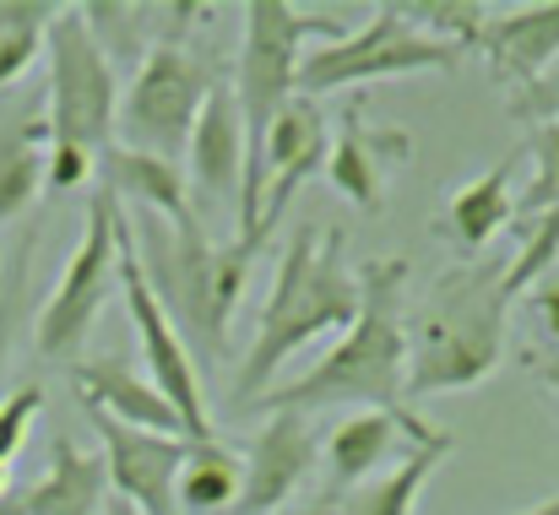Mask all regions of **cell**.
Wrapping results in <instances>:
<instances>
[{"mask_svg": "<svg viewBox=\"0 0 559 515\" xmlns=\"http://www.w3.org/2000/svg\"><path fill=\"white\" fill-rule=\"evenodd\" d=\"M87 418H93V434H98L109 494L126 500L136 515H180L175 511V483H180V467H186L195 440L131 429V423H115L109 412H87Z\"/></svg>", "mask_w": 559, "mask_h": 515, "instance_id": "11", "label": "cell"}, {"mask_svg": "<svg viewBox=\"0 0 559 515\" xmlns=\"http://www.w3.org/2000/svg\"><path fill=\"white\" fill-rule=\"evenodd\" d=\"M104 515H136V511H131L126 500H115V494H109V500H104Z\"/></svg>", "mask_w": 559, "mask_h": 515, "instance_id": "33", "label": "cell"}, {"mask_svg": "<svg viewBox=\"0 0 559 515\" xmlns=\"http://www.w3.org/2000/svg\"><path fill=\"white\" fill-rule=\"evenodd\" d=\"M516 223V190H511V158L489 164L478 179L456 184L445 201V239L462 261H478L506 228Z\"/></svg>", "mask_w": 559, "mask_h": 515, "instance_id": "21", "label": "cell"}, {"mask_svg": "<svg viewBox=\"0 0 559 515\" xmlns=\"http://www.w3.org/2000/svg\"><path fill=\"white\" fill-rule=\"evenodd\" d=\"M321 462V440H316V423L305 412H266L261 434L250 440V456H245V483H239V500L228 515H277L294 505V494L310 483Z\"/></svg>", "mask_w": 559, "mask_h": 515, "instance_id": "13", "label": "cell"}, {"mask_svg": "<svg viewBox=\"0 0 559 515\" xmlns=\"http://www.w3.org/2000/svg\"><path fill=\"white\" fill-rule=\"evenodd\" d=\"M527 153H533V179L516 195V223H533V217H544V212L559 206V125L533 131Z\"/></svg>", "mask_w": 559, "mask_h": 515, "instance_id": "27", "label": "cell"}, {"mask_svg": "<svg viewBox=\"0 0 559 515\" xmlns=\"http://www.w3.org/2000/svg\"><path fill=\"white\" fill-rule=\"evenodd\" d=\"M115 244H120V294H126V315L136 326V343L147 358V380L164 391V402L180 412L190 440H212V418H206V391H201V369L190 358L186 337L169 326L164 304L153 299L142 266H136V250H131V212L115 201Z\"/></svg>", "mask_w": 559, "mask_h": 515, "instance_id": "10", "label": "cell"}, {"mask_svg": "<svg viewBox=\"0 0 559 515\" xmlns=\"http://www.w3.org/2000/svg\"><path fill=\"white\" fill-rule=\"evenodd\" d=\"M212 87H217V76L201 60V49H190L186 27L158 33L131 71V87H126L120 115H115V142L131 153L186 164L190 131H195Z\"/></svg>", "mask_w": 559, "mask_h": 515, "instance_id": "7", "label": "cell"}, {"mask_svg": "<svg viewBox=\"0 0 559 515\" xmlns=\"http://www.w3.org/2000/svg\"><path fill=\"white\" fill-rule=\"evenodd\" d=\"M109 472L98 451H82L76 440H49V472L27 489H5L0 515H104Z\"/></svg>", "mask_w": 559, "mask_h": 515, "instance_id": "17", "label": "cell"}, {"mask_svg": "<svg viewBox=\"0 0 559 515\" xmlns=\"http://www.w3.org/2000/svg\"><path fill=\"white\" fill-rule=\"evenodd\" d=\"M402 16H407L418 33H429V38L462 49V55H467V49L478 55L489 5H478V0H413V5H402Z\"/></svg>", "mask_w": 559, "mask_h": 515, "instance_id": "26", "label": "cell"}, {"mask_svg": "<svg viewBox=\"0 0 559 515\" xmlns=\"http://www.w3.org/2000/svg\"><path fill=\"white\" fill-rule=\"evenodd\" d=\"M440 429L424 423L418 412H354L348 423H337L321 445V467H326V483L332 494H354L359 483H370L380 472V462L396 451V440H413V445H429Z\"/></svg>", "mask_w": 559, "mask_h": 515, "instance_id": "15", "label": "cell"}, {"mask_svg": "<svg viewBox=\"0 0 559 515\" xmlns=\"http://www.w3.org/2000/svg\"><path fill=\"white\" fill-rule=\"evenodd\" d=\"M533 374H538V385L549 391V402H555V412H559V352H544V358H533Z\"/></svg>", "mask_w": 559, "mask_h": 515, "instance_id": "31", "label": "cell"}, {"mask_svg": "<svg viewBox=\"0 0 559 515\" xmlns=\"http://www.w3.org/2000/svg\"><path fill=\"white\" fill-rule=\"evenodd\" d=\"M359 272H348V233L343 228H294L277 277L266 288V304L255 315L250 352L234 374V402L255 407L277 374L294 363V352L310 343L348 332L359 315Z\"/></svg>", "mask_w": 559, "mask_h": 515, "instance_id": "2", "label": "cell"}, {"mask_svg": "<svg viewBox=\"0 0 559 515\" xmlns=\"http://www.w3.org/2000/svg\"><path fill=\"white\" fill-rule=\"evenodd\" d=\"M506 115L522 120V125H533V131L559 125V60L549 71H538L533 82H516V87L506 93Z\"/></svg>", "mask_w": 559, "mask_h": 515, "instance_id": "29", "label": "cell"}, {"mask_svg": "<svg viewBox=\"0 0 559 515\" xmlns=\"http://www.w3.org/2000/svg\"><path fill=\"white\" fill-rule=\"evenodd\" d=\"M527 304H533V321L544 326V337L559 352V272H549L538 288H527Z\"/></svg>", "mask_w": 559, "mask_h": 515, "instance_id": "30", "label": "cell"}, {"mask_svg": "<svg viewBox=\"0 0 559 515\" xmlns=\"http://www.w3.org/2000/svg\"><path fill=\"white\" fill-rule=\"evenodd\" d=\"M186 184H190V212L201 223V212H239V190H245V120L234 104V87L217 82L195 131L186 147Z\"/></svg>", "mask_w": 559, "mask_h": 515, "instance_id": "14", "label": "cell"}, {"mask_svg": "<svg viewBox=\"0 0 559 515\" xmlns=\"http://www.w3.org/2000/svg\"><path fill=\"white\" fill-rule=\"evenodd\" d=\"M478 55L495 65V76L533 82L538 71H549L559 60V0H538V5H511V11H489Z\"/></svg>", "mask_w": 559, "mask_h": 515, "instance_id": "19", "label": "cell"}, {"mask_svg": "<svg viewBox=\"0 0 559 515\" xmlns=\"http://www.w3.org/2000/svg\"><path fill=\"white\" fill-rule=\"evenodd\" d=\"M407 261L385 255L359 266V315L343 332V343L316 358L288 385H272L255 407L261 412H337V407H365V412H402L407 407Z\"/></svg>", "mask_w": 559, "mask_h": 515, "instance_id": "1", "label": "cell"}, {"mask_svg": "<svg viewBox=\"0 0 559 515\" xmlns=\"http://www.w3.org/2000/svg\"><path fill=\"white\" fill-rule=\"evenodd\" d=\"M305 38H343V16L332 11H299L288 0H250L245 5V44L234 65V104L245 120V190H239V233L261 239V142L266 125L283 115V104L299 93V60Z\"/></svg>", "mask_w": 559, "mask_h": 515, "instance_id": "5", "label": "cell"}, {"mask_svg": "<svg viewBox=\"0 0 559 515\" xmlns=\"http://www.w3.org/2000/svg\"><path fill=\"white\" fill-rule=\"evenodd\" d=\"M131 250H136V266L153 299L164 304L169 326L186 337V347L223 358L228 326L245 304L250 266L261 261L266 239L212 244L201 223H164L142 212V223H131Z\"/></svg>", "mask_w": 559, "mask_h": 515, "instance_id": "4", "label": "cell"}, {"mask_svg": "<svg viewBox=\"0 0 559 515\" xmlns=\"http://www.w3.org/2000/svg\"><path fill=\"white\" fill-rule=\"evenodd\" d=\"M33 255H38V228H27L0 272V396L11 385V358L22 332L33 326Z\"/></svg>", "mask_w": 559, "mask_h": 515, "instance_id": "25", "label": "cell"}, {"mask_svg": "<svg viewBox=\"0 0 559 515\" xmlns=\"http://www.w3.org/2000/svg\"><path fill=\"white\" fill-rule=\"evenodd\" d=\"M71 391H76V402H82L87 412H109L115 423L153 429V434H186V423H180V412L164 402V391H158L142 369H131V363H120V358H76V363H71Z\"/></svg>", "mask_w": 559, "mask_h": 515, "instance_id": "18", "label": "cell"}, {"mask_svg": "<svg viewBox=\"0 0 559 515\" xmlns=\"http://www.w3.org/2000/svg\"><path fill=\"white\" fill-rule=\"evenodd\" d=\"M239 483H245V456H234L228 445L217 440H195L180 467V483H175V511L180 515H228L239 500Z\"/></svg>", "mask_w": 559, "mask_h": 515, "instance_id": "23", "label": "cell"}, {"mask_svg": "<svg viewBox=\"0 0 559 515\" xmlns=\"http://www.w3.org/2000/svg\"><path fill=\"white\" fill-rule=\"evenodd\" d=\"M120 288V244H115V195L93 190L87 212H82V239L66 255V272L55 283V294L38 304L33 315V347L38 358H71L87 343L93 321L104 315V304Z\"/></svg>", "mask_w": 559, "mask_h": 515, "instance_id": "9", "label": "cell"}, {"mask_svg": "<svg viewBox=\"0 0 559 515\" xmlns=\"http://www.w3.org/2000/svg\"><path fill=\"white\" fill-rule=\"evenodd\" d=\"M277 515H337V494H321L310 505H288V511H277Z\"/></svg>", "mask_w": 559, "mask_h": 515, "instance_id": "32", "label": "cell"}, {"mask_svg": "<svg viewBox=\"0 0 559 515\" xmlns=\"http://www.w3.org/2000/svg\"><path fill=\"white\" fill-rule=\"evenodd\" d=\"M407 158H413V136L407 131H374V125H365L359 109H348L343 115V136L326 153V179H332V190L348 206L380 212L391 169H402Z\"/></svg>", "mask_w": 559, "mask_h": 515, "instance_id": "16", "label": "cell"}, {"mask_svg": "<svg viewBox=\"0 0 559 515\" xmlns=\"http://www.w3.org/2000/svg\"><path fill=\"white\" fill-rule=\"evenodd\" d=\"M326 153H332L326 115L316 109V98L294 93L283 104V115L266 125V142H261V239L277 233V223L288 217L305 179L326 173Z\"/></svg>", "mask_w": 559, "mask_h": 515, "instance_id": "12", "label": "cell"}, {"mask_svg": "<svg viewBox=\"0 0 559 515\" xmlns=\"http://www.w3.org/2000/svg\"><path fill=\"white\" fill-rule=\"evenodd\" d=\"M506 266L462 261L440 272L407 321V402L484 385L506 358Z\"/></svg>", "mask_w": 559, "mask_h": 515, "instance_id": "3", "label": "cell"}, {"mask_svg": "<svg viewBox=\"0 0 559 515\" xmlns=\"http://www.w3.org/2000/svg\"><path fill=\"white\" fill-rule=\"evenodd\" d=\"M0 494H5V467H0Z\"/></svg>", "mask_w": 559, "mask_h": 515, "instance_id": "34", "label": "cell"}, {"mask_svg": "<svg viewBox=\"0 0 559 515\" xmlns=\"http://www.w3.org/2000/svg\"><path fill=\"white\" fill-rule=\"evenodd\" d=\"M44 65H49V153L60 158H104L115 147V115H120V76L98 38L82 22V5H60L44 27Z\"/></svg>", "mask_w": 559, "mask_h": 515, "instance_id": "6", "label": "cell"}, {"mask_svg": "<svg viewBox=\"0 0 559 515\" xmlns=\"http://www.w3.org/2000/svg\"><path fill=\"white\" fill-rule=\"evenodd\" d=\"M98 190H109L115 201H136L147 217H164V223H195L190 212V184H186V164H169V158H153V153H131V147H109L98 158Z\"/></svg>", "mask_w": 559, "mask_h": 515, "instance_id": "20", "label": "cell"}, {"mask_svg": "<svg viewBox=\"0 0 559 515\" xmlns=\"http://www.w3.org/2000/svg\"><path fill=\"white\" fill-rule=\"evenodd\" d=\"M44 158H49L44 115H27L0 131V223H11L33 206V195L44 190Z\"/></svg>", "mask_w": 559, "mask_h": 515, "instance_id": "24", "label": "cell"}, {"mask_svg": "<svg viewBox=\"0 0 559 515\" xmlns=\"http://www.w3.org/2000/svg\"><path fill=\"white\" fill-rule=\"evenodd\" d=\"M38 412H44V385L38 380H22V385H11L0 396V467L16 462V451H22V440H27Z\"/></svg>", "mask_w": 559, "mask_h": 515, "instance_id": "28", "label": "cell"}, {"mask_svg": "<svg viewBox=\"0 0 559 515\" xmlns=\"http://www.w3.org/2000/svg\"><path fill=\"white\" fill-rule=\"evenodd\" d=\"M467 55L418 33L402 5H380L359 33H343L337 44H321L316 55L299 60V93L321 98L337 87H370V82H391V76H413V71H440L451 76Z\"/></svg>", "mask_w": 559, "mask_h": 515, "instance_id": "8", "label": "cell"}, {"mask_svg": "<svg viewBox=\"0 0 559 515\" xmlns=\"http://www.w3.org/2000/svg\"><path fill=\"white\" fill-rule=\"evenodd\" d=\"M445 456H451V434H435L429 445H413L385 478H370L354 494H343L337 515H413Z\"/></svg>", "mask_w": 559, "mask_h": 515, "instance_id": "22", "label": "cell"}]
</instances>
